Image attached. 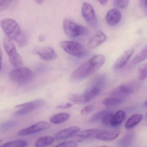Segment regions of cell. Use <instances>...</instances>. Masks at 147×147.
<instances>
[{
	"instance_id": "obj_1",
	"label": "cell",
	"mask_w": 147,
	"mask_h": 147,
	"mask_svg": "<svg viewBox=\"0 0 147 147\" xmlns=\"http://www.w3.org/2000/svg\"><path fill=\"white\" fill-rule=\"evenodd\" d=\"M105 61V58L103 55H94L74 71L71 75V80L73 81H79L86 78L102 67Z\"/></svg>"
},
{
	"instance_id": "obj_2",
	"label": "cell",
	"mask_w": 147,
	"mask_h": 147,
	"mask_svg": "<svg viewBox=\"0 0 147 147\" xmlns=\"http://www.w3.org/2000/svg\"><path fill=\"white\" fill-rule=\"evenodd\" d=\"M33 72L26 67L16 68L9 73V80L16 85H22L29 83L33 79Z\"/></svg>"
},
{
	"instance_id": "obj_3",
	"label": "cell",
	"mask_w": 147,
	"mask_h": 147,
	"mask_svg": "<svg viewBox=\"0 0 147 147\" xmlns=\"http://www.w3.org/2000/svg\"><path fill=\"white\" fill-rule=\"evenodd\" d=\"M59 45L68 54L79 58H85L89 54V51L85 47L76 41H60Z\"/></svg>"
},
{
	"instance_id": "obj_4",
	"label": "cell",
	"mask_w": 147,
	"mask_h": 147,
	"mask_svg": "<svg viewBox=\"0 0 147 147\" xmlns=\"http://www.w3.org/2000/svg\"><path fill=\"white\" fill-rule=\"evenodd\" d=\"M0 25L6 36L13 41H15L21 33L19 24L13 19H3L0 22Z\"/></svg>"
},
{
	"instance_id": "obj_5",
	"label": "cell",
	"mask_w": 147,
	"mask_h": 147,
	"mask_svg": "<svg viewBox=\"0 0 147 147\" xmlns=\"http://www.w3.org/2000/svg\"><path fill=\"white\" fill-rule=\"evenodd\" d=\"M46 104L44 99H39L32 102L16 105V108L20 109L13 114L14 116L19 117L29 114L34 110L43 108Z\"/></svg>"
},
{
	"instance_id": "obj_6",
	"label": "cell",
	"mask_w": 147,
	"mask_h": 147,
	"mask_svg": "<svg viewBox=\"0 0 147 147\" xmlns=\"http://www.w3.org/2000/svg\"><path fill=\"white\" fill-rule=\"evenodd\" d=\"M63 28L65 33L72 38L84 36L88 33L87 29L85 27L77 24L69 19H65L64 20Z\"/></svg>"
},
{
	"instance_id": "obj_7",
	"label": "cell",
	"mask_w": 147,
	"mask_h": 147,
	"mask_svg": "<svg viewBox=\"0 0 147 147\" xmlns=\"http://www.w3.org/2000/svg\"><path fill=\"white\" fill-rule=\"evenodd\" d=\"M51 125L47 122L41 121L36 123L26 128L20 130L18 133L19 136H26L32 135L40 131L47 130L51 128Z\"/></svg>"
},
{
	"instance_id": "obj_8",
	"label": "cell",
	"mask_w": 147,
	"mask_h": 147,
	"mask_svg": "<svg viewBox=\"0 0 147 147\" xmlns=\"http://www.w3.org/2000/svg\"><path fill=\"white\" fill-rule=\"evenodd\" d=\"M81 14L85 20L91 26H96L98 20L95 10L90 4L85 2L81 8Z\"/></svg>"
},
{
	"instance_id": "obj_9",
	"label": "cell",
	"mask_w": 147,
	"mask_h": 147,
	"mask_svg": "<svg viewBox=\"0 0 147 147\" xmlns=\"http://www.w3.org/2000/svg\"><path fill=\"white\" fill-rule=\"evenodd\" d=\"M33 52L45 61L54 60L57 58V54L54 49L48 46L35 47L33 50Z\"/></svg>"
},
{
	"instance_id": "obj_10",
	"label": "cell",
	"mask_w": 147,
	"mask_h": 147,
	"mask_svg": "<svg viewBox=\"0 0 147 147\" xmlns=\"http://www.w3.org/2000/svg\"><path fill=\"white\" fill-rule=\"evenodd\" d=\"M102 130L99 129H86L81 132H78L74 137V140L78 142L83 141L85 140L92 139L101 132Z\"/></svg>"
},
{
	"instance_id": "obj_11",
	"label": "cell",
	"mask_w": 147,
	"mask_h": 147,
	"mask_svg": "<svg viewBox=\"0 0 147 147\" xmlns=\"http://www.w3.org/2000/svg\"><path fill=\"white\" fill-rule=\"evenodd\" d=\"M80 128L76 126H72L58 132L55 135L54 139L57 140H67L71 137H73L78 132H79Z\"/></svg>"
},
{
	"instance_id": "obj_12",
	"label": "cell",
	"mask_w": 147,
	"mask_h": 147,
	"mask_svg": "<svg viewBox=\"0 0 147 147\" xmlns=\"http://www.w3.org/2000/svg\"><path fill=\"white\" fill-rule=\"evenodd\" d=\"M107 37L102 31H98L92 35L88 42V46L90 49H94L106 41Z\"/></svg>"
},
{
	"instance_id": "obj_13",
	"label": "cell",
	"mask_w": 147,
	"mask_h": 147,
	"mask_svg": "<svg viewBox=\"0 0 147 147\" xmlns=\"http://www.w3.org/2000/svg\"><path fill=\"white\" fill-rule=\"evenodd\" d=\"M121 18V14L118 9H112L106 14L105 20L106 22L111 26L116 25L120 22Z\"/></svg>"
},
{
	"instance_id": "obj_14",
	"label": "cell",
	"mask_w": 147,
	"mask_h": 147,
	"mask_svg": "<svg viewBox=\"0 0 147 147\" xmlns=\"http://www.w3.org/2000/svg\"><path fill=\"white\" fill-rule=\"evenodd\" d=\"M120 133V131L118 130L102 131L96 136V138L102 141H111L117 139Z\"/></svg>"
},
{
	"instance_id": "obj_15",
	"label": "cell",
	"mask_w": 147,
	"mask_h": 147,
	"mask_svg": "<svg viewBox=\"0 0 147 147\" xmlns=\"http://www.w3.org/2000/svg\"><path fill=\"white\" fill-rule=\"evenodd\" d=\"M134 50L130 49L122 54L115 62L114 67L115 69H119L125 66L134 52Z\"/></svg>"
},
{
	"instance_id": "obj_16",
	"label": "cell",
	"mask_w": 147,
	"mask_h": 147,
	"mask_svg": "<svg viewBox=\"0 0 147 147\" xmlns=\"http://www.w3.org/2000/svg\"><path fill=\"white\" fill-rule=\"evenodd\" d=\"M134 89L128 85H120L116 89L111 93V96L122 97L123 96H127L133 93Z\"/></svg>"
},
{
	"instance_id": "obj_17",
	"label": "cell",
	"mask_w": 147,
	"mask_h": 147,
	"mask_svg": "<svg viewBox=\"0 0 147 147\" xmlns=\"http://www.w3.org/2000/svg\"><path fill=\"white\" fill-rule=\"evenodd\" d=\"M126 114L122 110H119L114 114L112 120H111V127H116L120 126L125 119Z\"/></svg>"
},
{
	"instance_id": "obj_18",
	"label": "cell",
	"mask_w": 147,
	"mask_h": 147,
	"mask_svg": "<svg viewBox=\"0 0 147 147\" xmlns=\"http://www.w3.org/2000/svg\"><path fill=\"white\" fill-rule=\"evenodd\" d=\"M143 115L141 114H136L129 117L125 123V127L126 129H129L139 124L143 119Z\"/></svg>"
},
{
	"instance_id": "obj_19",
	"label": "cell",
	"mask_w": 147,
	"mask_h": 147,
	"mask_svg": "<svg viewBox=\"0 0 147 147\" xmlns=\"http://www.w3.org/2000/svg\"><path fill=\"white\" fill-rule=\"evenodd\" d=\"M123 101V98L111 96L105 98L103 100L102 104L107 107H114L120 105L122 103Z\"/></svg>"
},
{
	"instance_id": "obj_20",
	"label": "cell",
	"mask_w": 147,
	"mask_h": 147,
	"mask_svg": "<svg viewBox=\"0 0 147 147\" xmlns=\"http://www.w3.org/2000/svg\"><path fill=\"white\" fill-rule=\"evenodd\" d=\"M70 115L68 113H58L52 116L50 118V121L54 124H59L67 121L69 118Z\"/></svg>"
},
{
	"instance_id": "obj_21",
	"label": "cell",
	"mask_w": 147,
	"mask_h": 147,
	"mask_svg": "<svg viewBox=\"0 0 147 147\" xmlns=\"http://www.w3.org/2000/svg\"><path fill=\"white\" fill-rule=\"evenodd\" d=\"M135 140L134 134L133 132L128 133L118 142L121 147H130L134 143Z\"/></svg>"
},
{
	"instance_id": "obj_22",
	"label": "cell",
	"mask_w": 147,
	"mask_h": 147,
	"mask_svg": "<svg viewBox=\"0 0 147 147\" xmlns=\"http://www.w3.org/2000/svg\"><path fill=\"white\" fill-rule=\"evenodd\" d=\"M9 62L15 68L22 67L23 65V61L20 55L17 51L8 56Z\"/></svg>"
},
{
	"instance_id": "obj_23",
	"label": "cell",
	"mask_w": 147,
	"mask_h": 147,
	"mask_svg": "<svg viewBox=\"0 0 147 147\" xmlns=\"http://www.w3.org/2000/svg\"><path fill=\"white\" fill-rule=\"evenodd\" d=\"M3 42L4 49L8 56L17 51L13 40L7 36L4 37Z\"/></svg>"
},
{
	"instance_id": "obj_24",
	"label": "cell",
	"mask_w": 147,
	"mask_h": 147,
	"mask_svg": "<svg viewBox=\"0 0 147 147\" xmlns=\"http://www.w3.org/2000/svg\"><path fill=\"white\" fill-rule=\"evenodd\" d=\"M54 138L51 136H43L37 140L35 143V146L40 147L50 146L54 142Z\"/></svg>"
},
{
	"instance_id": "obj_25",
	"label": "cell",
	"mask_w": 147,
	"mask_h": 147,
	"mask_svg": "<svg viewBox=\"0 0 147 147\" xmlns=\"http://www.w3.org/2000/svg\"><path fill=\"white\" fill-rule=\"evenodd\" d=\"M68 98L71 102L76 104H83L87 103L84 95L70 93L68 96Z\"/></svg>"
},
{
	"instance_id": "obj_26",
	"label": "cell",
	"mask_w": 147,
	"mask_h": 147,
	"mask_svg": "<svg viewBox=\"0 0 147 147\" xmlns=\"http://www.w3.org/2000/svg\"><path fill=\"white\" fill-rule=\"evenodd\" d=\"M28 146V143L24 140H17L9 142L0 146L3 147H23Z\"/></svg>"
},
{
	"instance_id": "obj_27",
	"label": "cell",
	"mask_w": 147,
	"mask_h": 147,
	"mask_svg": "<svg viewBox=\"0 0 147 147\" xmlns=\"http://www.w3.org/2000/svg\"><path fill=\"white\" fill-rule=\"evenodd\" d=\"M15 41L20 48L26 46L27 45L28 41V35L27 33L24 31H22L20 35Z\"/></svg>"
},
{
	"instance_id": "obj_28",
	"label": "cell",
	"mask_w": 147,
	"mask_h": 147,
	"mask_svg": "<svg viewBox=\"0 0 147 147\" xmlns=\"http://www.w3.org/2000/svg\"><path fill=\"white\" fill-rule=\"evenodd\" d=\"M147 59V46L141 51L140 52L133 60V64H139Z\"/></svg>"
},
{
	"instance_id": "obj_29",
	"label": "cell",
	"mask_w": 147,
	"mask_h": 147,
	"mask_svg": "<svg viewBox=\"0 0 147 147\" xmlns=\"http://www.w3.org/2000/svg\"><path fill=\"white\" fill-rule=\"evenodd\" d=\"M18 125V123L15 121H10L5 122L0 124V129L3 131L9 130L11 129L16 127Z\"/></svg>"
},
{
	"instance_id": "obj_30",
	"label": "cell",
	"mask_w": 147,
	"mask_h": 147,
	"mask_svg": "<svg viewBox=\"0 0 147 147\" xmlns=\"http://www.w3.org/2000/svg\"><path fill=\"white\" fill-rule=\"evenodd\" d=\"M113 115H114V113L113 112L108 110L101 121L104 126L108 127H111V123Z\"/></svg>"
},
{
	"instance_id": "obj_31",
	"label": "cell",
	"mask_w": 147,
	"mask_h": 147,
	"mask_svg": "<svg viewBox=\"0 0 147 147\" xmlns=\"http://www.w3.org/2000/svg\"><path fill=\"white\" fill-rule=\"evenodd\" d=\"M139 78L140 80L147 79V63L140 66L138 69Z\"/></svg>"
},
{
	"instance_id": "obj_32",
	"label": "cell",
	"mask_w": 147,
	"mask_h": 147,
	"mask_svg": "<svg viewBox=\"0 0 147 147\" xmlns=\"http://www.w3.org/2000/svg\"><path fill=\"white\" fill-rule=\"evenodd\" d=\"M107 111L108 110H102L94 114L91 118L90 122L91 123H96L101 121L103 117L107 113Z\"/></svg>"
},
{
	"instance_id": "obj_33",
	"label": "cell",
	"mask_w": 147,
	"mask_h": 147,
	"mask_svg": "<svg viewBox=\"0 0 147 147\" xmlns=\"http://www.w3.org/2000/svg\"><path fill=\"white\" fill-rule=\"evenodd\" d=\"M94 109H95V105L93 104H89L84 107L81 110L80 113L83 115H86L93 111Z\"/></svg>"
},
{
	"instance_id": "obj_34",
	"label": "cell",
	"mask_w": 147,
	"mask_h": 147,
	"mask_svg": "<svg viewBox=\"0 0 147 147\" xmlns=\"http://www.w3.org/2000/svg\"><path fill=\"white\" fill-rule=\"evenodd\" d=\"M78 146V144L74 141H65L57 145L56 147H76Z\"/></svg>"
},
{
	"instance_id": "obj_35",
	"label": "cell",
	"mask_w": 147,
	"mask_h": 147,
	"mask_svg": "<svg viewBox=\"0 0 147 147\" xmlns=\"http://www.w3.org/2000/svg\"><path fill=\"white\" fill-rule=\"evenodd\" d=\"M129 0H114L116 6L119 7L123 8L127 6Z\"/></svg>"
},
{
	"instance_id": "obj_36",
	"label": "cell",
	"mask_w": 147,
	"mask_h": 147,
	"mask_svg": "<svg viewBox=\"0 0 147 147\" xmlns=\"http://www.w3.org/2000/svg\"><path fill=\"white\" fill-rule=\"evenodd\" d=\"M12 1V0H0V11L7 8Z\"/></svg>"
},
{
	"instance_id": "obj_37",
	"label": "cell",
	"mask_w": 147,
	"mask_h": 147,
	"mask_svg": "<svg viewBox=\"0 0 147 147\" xmlns=\"http://www.w3.org/2000/svg\"><path fill=\"white\" fill-rule=\"evenodd\" d=\"M73 104L70 103H67L61 105H58L56 107V108L58 109H66L72 107Z\"/></svg>"
},
{
	"instance_id": "obj_38",
	"label": "cell",
	"mask_w": 147,
	"mask_h": 147,
	"mask_svg": "<svg viewBox=\"0 0 147 147\" xmlns=\"http://www.w3.org/2000/svg\"><path fill=\"white\" fill-rule=\"evenodd\" d=\"M99 3L101 4V5H103V6H105L107 4V2H108V0H97Z\"/></svg>"
},
{
	"instance_id": "obj_39",
	"label": "cell",
	"mask_w": 147,
	"mask_h": 147,
	"mask_svg": "<svg viewBox=\"0 0 147 147\" xmlns=\"http://www.w3.org/2000/svg\"><path fill=\"white\" fill-rule=\"evenodd\" d=\"M2 59V53L1 49V47H0V71L1 70Z\"/></svg>"
},
{
	"instance_id": "obj_40",
	"label": "cell",
	"mask_w": 147,
	"mask_h": 147,
	"mask_svg": "<svg viewBox=\"0 0 147 147\" xmlns=\"http://www.w3.org/2000/svg\"><path fill=\"white\" fill-rule=\"evenodd\" d=\"M37 3L39 4H41L44 2V0H35Z\"/></svg>"
},
{
	"instance_id": "obj_41",
	"label": "cell",
	"mask_w": 147,
	"mask_h": 147,
	"mask_svg": "<svg viewBox=\"0 0 147 147\" xmlns=\"http://www.w3.org/2000/svg\"><path fill=\"white\" fill-rule=\"evenodd\" d=\"M45 38L44 36L40 35V36L39 37V41H43L44 40H45Z\"/></svg>"
},
{
	"instance_id": "obj_42",
	"label": "cell",
	"mask_w": 147,
	"mask_h": 147,
	"mask_svg": "<svg viewBox=\"0 0 147 147\" xmlns=\"http://www.w3.org/2000/svg\"><path fill=\"white\" fill-rule=\"evenodd\" d=\"M145 105H146V106H147V100L146 102V103H145Z\"/></svg>"
},
{
	"instance_id": "obj_43",
	"label": "cell",
	"mask_w": 147,
	"mask_h": 147,
	"mask_svg": "<svg viewBox=\"0 0 147 147\" xmlns=\"http://www.w3.org/2000/svg\"><path fill=\"white\" fill-rule=\"evenodd\" d=\"M2 142V141L1 140H0V144H1Z\"/></svg>"
},
{
	"instance_id": "obj_44",
	"label": "cell",
	"mask_w": 147,
	"mask_h": 147,
	"mask_svg": "<svg viewBox=\"0 0 147 147\" xmlns=\"http://www.w3.org/2000/svg\"></svg>"
}]
</instances>
